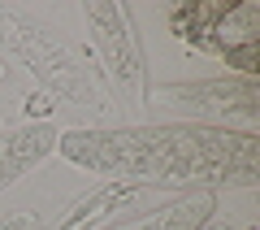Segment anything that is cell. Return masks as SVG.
Returning <instances> with one entry per match:
<instances>
[{
    "label": "cell",
    "mask_w": 260,
    "mask_h": 230,
    "mask_svg": "<svg viewBox=\"0 0 260 230\" xmlns=\"http://www.w3.org/2000/svg\"><path fill=\"white\" fill-rule=\"evenodd\" d=\"M70 165L126 183L130 191H251L260 183L256 130L208 122H135V126H70L56 135Z\"/></svg>",
    "instance_id": "1"
},
{
    "label": "cell",
    "mask_w": 260,
    "mask_h": 230,
    "mask_svg": "<svg viewBox=\"0 0 260 230\" xmlns=\"http://www.w3.org/2000/svg\"><path fill=\"white\" fill-rule=\"evenodd\" d=\"M0 48L13 61L26 65L39 83L61 100V109H70V113H104L109 109L100 87L87 78L83 61L74 56V48L61 39V31H52L30 9L0 5Z\"/></svg>",
    "instance_id": "2"
},
{
    "label": "cell",
    "mask_w": 260,
    "mask_h": 230,
    "mask_svg": "<svg viewBox=\"0 0 260 230\" xmlns=\"http://www.w3.org/2000/svg\"><path fill=\"white\" fill-rule=\"evenodd\" d=\"M87 31H91L95 48H100V61L109 70L117 96L130 109H143L148 104V56H143V39L135 31V13L126 5H113V0H91L83 5Z\"/></svg>",
    "instance_id": "3"
},
{
    "label": "cell",
    "mask_w": 260,
    "mask_h": 230,
    "mask_svg": "<svg viewBox=\"0 0 260 230\" xmlns=\"http://www.w3.org/2000/svg\"><path fill=\"white\" fill-rule=\"evenodd\" d=\"M148 100H160L169 109H182L186 122H208L213 126H230V118H243L251 130V122L260 118V87L256 74H239V78H195V83H165L152 87Z\"/></svg>",
    "instance_id": "4"
},
{
    "label": "cell",
    "mask_w": 260,
    "mask_h": 230,
    "mask_svg": "<svg viewBox=\"0 0 260 230\" xmlns=\"http://www.w3.org/2000/svg\"><path fill=\"white\" fill-rule=\"evenodd\" d=\"M56 135H61V130H56L52 122H26V126L5 130V135H0V191L35 169L56 148Z\"/></svg>",
    "instance_id": "5"
},
{
    "label": "cell",
    "mask_w": 260,
    "mask_h": 230,
    "mask_svg": "<svg viewBox=\"0 0 260 230\" xmlns=\"http://www.w3.org/2000/svg\"><path fill=\"white\" fill-rule=\"evenodd\" d=\"M213 213H217V191H191V195H174L169 204H160L152 213L117 221L109 230H204Z\"/></svg>",
    "instance_id": "6"
},
{
    "label": "cell",
    "mask_w": 260,
    "mask_h": 230,
    "mask_svg": "<svg viewBox=\"0 0 260 230\" xmlns=\"http://www.w3.org/2000/svg\"><path fill=\"white\" fill-rule=\"evenodd\" d=\"M0 230H39V217L35 213H9V217H0Z\"/></svg>",
    "instance_id": "7"
},
{
    "label": "cell",
    "mask_w": 260,
    "mask_h": 230,
    "mask_svg": "<svg viewBox=\"0 0 260 230\" xmlns=\"http://www.w3.org/2000/svg\"><path fill=\"white\" fill-rule=\"evenodd\" d=\"M5 74H9V65H5V61H0V83H5Z\"/></svg>",
    "instance_id": "8"
},
{
    "label": "cell",
    "mask_w": 260,
    "mask_h": 230,
    "mask_svg": "<svg viewBox=\"0 0 260 230\" xmlns=\"http://www.w3.org/2000/svg\"><path fill=\"white\" fill-rule=\"evenodd\" d=\"M213 230H230V226H213Z\"/></svg>",
    "instance_id": "9"
}]
</instances>
